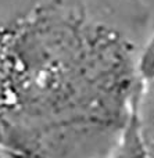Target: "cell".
I'll return each instance as SVG.
<instances>
[{
	"label": "cell",
	"instance_id": "1",
	"mask_svg": "<svg viewBox=\"0 0 154 158\" xmlns=\"http://www.w3.org/2000/svg\"><path fill=\"white\" fill-rule=\"evenodd\" d=\"M0 17L11 72L0 143L15 158H110L149 36L143 0H8Z\"/></svg>",
	"mask_w": 154,
	"mask_h": 158
},
{
	"label": "cell",
	"instance_id": "2",
	"mask_svg": "<svg viewBox=\"0 0 154 158\" xmlns=\"http://www.w3.org/2000/svg\"><path fill=\"white\" fill-rule=\"evenodd\" d=\"M139 89H140V82L138 81V85L133 90L127 123L122 129L121 136H119L110 158H147L146 148H144L140 135H139L138 117H136V101H138Z\"/></svg>",
	"mask_w": 154,
	"mask_h": 158
},
{
	"label": "cell",
	"instance_id": "3",
	"mask_svg": "<svg viewBox=\"0 0 154 158\" xmlns=\"http://www.w3.org/2000/svg\"><path fill=\"white\" fill-rule=\"evenodd\" d=\"M136 117L147 158H154V82L140 83L136 101Z\"/></svg>",
	"mask_w": 154,
	"mask_h": 158
},
{
	"label": "cell",
	"instance_id": "4",
	"mask_svg": "<svg viewBox=\"0 0 154 158\" xmlns=\"http://www.w3.org/2000/svg\"><path fill=\"white\" fill-rule=\"evenodd\" d=\"M136 78L142 85L154 82V33L149 35L136 58Z\"/></svg>",
	"mask_w": 154,
	"mask_h": 158
}]
</instances>
